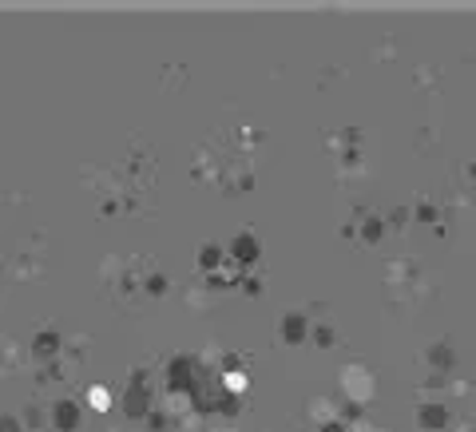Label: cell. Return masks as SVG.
<instances>
[{"label":"cell","instance_id":"cell-1","mask_svg":"<svg viewBox=\"0 0 476 432\" xmlns=\"http://www.w3.org/2000/svg\"><path fill=\"white\" fill-rule=\"evenodd\" d=\"M167 377H171L175 389H195V361L191 357H175L171 369H167Z\"/></svg>","mask_w":476,"mask_h":432},{"label":"cell","instance_id":"cell-2","mask_svg":"<svg viewBox=\"0 0 476 432\" xmlns=\"http://www.w3.org/2000/svg\"><path fill=\"white\" fill-rule=\"evenodd\" d=\"M52 424L64 428V432H71L76 424H80V404H76V401H60L56 409H52Z\"/></svg>","mask_w":476,"mask_h":432},{"label":"cell","instance_id":"cell-3","mask_svg":"<svg viewBox=\"0 0 476 432\" xmlns=\"http://www.w3.org/2000/svg\"><path fill=\"white\" fill-rule=\"evenodd\" d=\"M231 254H234V262H238V266H250V262L258 258V238L238 234V238H234V246H231Z\"/></svg>","mask_w":476,"mask_h":432},{"label":"cell","instance_id":"cell-4","mask_svg":"<svg viewBox=\"0 0 476 432\" xmlns=\"http://www.w3.org/2000/svg\"><path fill=\"white\" fill-rule=\"evenodd\" d=\"M278 329H282V341H302L306 337V317L302 313H290V317H282V325H278Z\"/></svg>","mask_w":476,"mask_h":432},{"label":"cell","instance_id":"cell-5","mask_svg":"<svg viewBox=\"0 0 476 432\" xmlns=\"http://www.w3.org/2000/svg\"><path fill=\"white\" fill-rule=\"evenodd\" d=\"M417 421L425 424V428H445V421H448V412L441 409V404H425V409L417 412Z\"/></svg>","mask_w":476,"mask_h":432},{"label":"cell","instance_id":"cell-6","mask_svg":"<svg viewBox=\"0 0 476 432\" xmlns=\"http://www.w3.org/2000/svg\"><path fill=\"white\" fill-rule=\"evenodd\" d=\"M56 349H60V333H40V337H36V345H32V353H36V357H52Z\"/></svg>","mask_w":476,"mask_h":432},{"label":"cell","instance_id":"cell-7","mask_svg":"<svg viewBox=\"0 0 476 432\" xmlns=\"http://www.w3.org/2000/svg\"><path fill=\"white\" fill-rule=\"evenodd\" d=\"M199 262H203V270H214V266L223 262V250H219V246H207V250L199 254Z\"/></svg>","mask_w":476,"mask_h":432},{"label":"cell","instance_id":"cell-8","mask_svg":"<svg viewBox=\"0 0 476 432\" xmlns=\"http://www.w3.org/2000/svg\"><path fill=\"white\" fill-rule=\"evenodd\" d=\"M433 365H436V369H448V365H453V349L436 345V349H433Z\"/></svg>","mask_w":476,"mask_h":432},{"label":"cell","instance_id":"cell-9","mask_svg":"<svg viewBox=\"0 0 476 432\" xmlns=\"http://www.w3.org/2000/svg\"><path fill=\"white\" fill-rule=\"evenodd\" d=\"M381 234H385V222H369V226H365V238L369 242H377Z\"/></svg>","mask_w":476,"mask_h":432},{"label":"cell","instance_id":"cell-10","mask_svg":"<svg viewBox=\"0 0 476 432\" xmlns=\"http://www.w3.org/2000/svg\"><path fill=\"white\" fill-rule=\"evenodd\" d=\"M4 432H21V428H16V421H12V416H8V421H4Z\"/></svg>","mask_w":476,"mask_h":432},{"label":"cell","instance_id":"cell-11","mask_svg":"<svg viewBox=\"0 0 476 432\" xmlns=\"http://www.w3.org/2000/svg\"><path fill=\"white\" fill-rule=\"evenodd\" d=\"M322 432H345V428H342V424H330V428H322Z\"/></svg>","mask_w":476,"mask_h":432}]
</instances>
